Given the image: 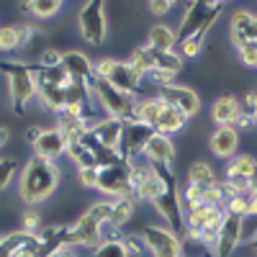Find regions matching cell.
Listing matches in <instances>:
<instances>
[{
  "instance_id": "2e32d148",
  "label": "cell",
  "mask_w": 257,
  "mask_h": 257,
  "mask_svg": "<svg viewBox=\"0 0 257 257\" xmlns=\"http://www.w3.org/2000/svg\"><path fill=\"white\" fill-rule=\"evenodd\" d=\"M239 132L234 126H216L211 132L208 137V147H211V152L213 157H219V160H231V157H237V149H239Z\"/></svg>"
},
{
  "instance_id": "b9f144b4",
  "label": "cell",
  "mask_w": 257,
  "mask_h": 257,
  "mask_svg": "<svg viewBox=\"0 0 257 257\" xmlns=\"http://www.w3.org/2000/svg\"><path fill=\"white\" fill-rule=\"evenodd\" d=\"M41 132H44V128H41V126H29L26 128V132H24V139H26V144H36V139L41 137Z\"/></svg>"
},
{
  "instance_id": "ee69618b",
  "label": "cell",
  "mask_w": 257,
  "mask_h": 257,
  "mask_svg": "<svg viewBox=\"0 0 257 257\" xmlns=\"http://www.w3.org/2000/svg\"><path fill=\"white\" fill-rule=\"evenodd\" d=\"M244 247H247V249H249V252H252V254L257 257V229H254V231L249 234V237H247V242H244Z\"/></svg>"
},
{
  "instance_id": "74e56055",
  "label": "cell",
  "mask_w": 257,
  "mask_h": 257,
  "mask_svg": "<svg viewBox=\"0 0 257 257\" xmlns=\"http://www.w3.org/2000/svg\"><path fill=\"white\" fill-rule=\"evenodd\" d=\"M59 64H62V52H57L54 47H49L44 54L39 57L36 67H41V70H52V67H59Z\"/></svg>"
},
{
  "instance_id": "52a82bcc",
  "label": "cell",
  "mask_w": 257,
  "mask_h": 257,
  "mask_svg": "<svg viewBox=\"0 0 257 257\" xmlns=\"http://www.w3.org/2000/svg\"><path fill=\"white\" fill-rule=\"evenodd\" d=\"M77 29L80 39L88 41L90 47H100L108 36V21H105V3L100 0H88L77 13Z\"/></svg>"
},
{
  "instance_id": "836d02e7",
  "label": "cell",
  "mask_w": 257,
  "mask_h": 257,
  "mask_svg": "<svg viewBox=\"0 0 257 257\" xmlns=\"http://www.w3.org/2000/svg\"><path fill=\"white\" fill-rule=\"evenodd\" d=\"M0 54H8V57H18V34L11 26H0Z\"/></svg>"
},
{
  "instance_id": "cb8c5ba5",
  "label": "cell",
  "mask_w": 257,
  "mask_h": 257,
  "mask_svg": "<svg viewBox=\"0 0 257 257\" xmlns=\"http://www.w3.org/2000/svg\"><path fill=\"white\" fill-rule=\"evenodd\" d=\"M134 211H137V201L132 196H123V198H111V216L108 224L118 231H123V226H128V221L134 219Z\"/></svg>"
},
{
  "instance_id": "7402d4cb",
  "label": "cell",
  "mask_w": 257,
  "mask_h": 257,
  "mask_svg": "<svg viewBox=\"0 0 257 257\" xmlns=\"http://www.w3.org/2000/svg\"><path fill=\"white\" fill-rule=\"evenodd\" d=\"M121 132H123V123H121L118 118H111V116H105L103 121H98L95 126H90L93 139H95L100 147H111V149H118Z\"/></svg>"
},
{
  "instance_id": "9c48e42d",
  "label": "cell",
  "mask_w": 257,
  "mask_h": 257,
  "mask_svg": "<svg viewBox=\"0 0 257 257\" xmlns=\"http://www.w3.org/2000/svg\"><path fill=\"white\" fill-rule=\"evenodd\" d=\"M155 95H157L165 105L180 111L188 121L196 118V116L201 113V98H198V93L193 90V88H188V85H180V82L165 85V88H157V90H155Z\"/></svg>"
},
{
  "instance_id": "7bdbcfd3",
  "label": "cell",
  "mask_w": 257,
  "mask_h": 257,
  "mask_svg": "<svg viewBox=\"0 0 257 257\" xmlns=\"http://www.w3.org/2000/svg\"><path fill=\"white\" fill-rule=\"evenodd\" d=\"M49 257H80V254H77L75 247H62V249H57V252L49 254Z\"/></svg>"
},
{
  "instance_id": "44dd1931",
  "label": "cell",
  "mask_w": 257,
  "mask_h": 257,
  "mask_svg": "<svg viewBox=\"0 0 257 257\" xmlns=\"http://www.w3.org/2000/svg\"><path fill=\"white\" fill-rule=\"evenodd\" d=\"M152 167H155V165H152ZM162 193H165V175L155 167V173L149 175V178L134 183V188H132V198H134L137 203H149V206H152V203L162 196Z\"/></svg>"
},
{
  "instance_id": "7c38bea8",
  "label": "cell",
  "mask_w": 257,
  "mask_h": 257,
  "mask_svg": "<svg viewBox=\"0 0 257 257\" xmlns=\"http://www.w3.org/2000/svg\"><path fill=\"white\" fill-rule=\"evenodd\" d=\"M242 237H244V219L226 211L221 229H219V237H216V244L211 249V257H231L237 252V247L242 244Z\"/></svg>"
},
{
  "instance_id": "8fae6325",
  "label": "cell",
  "mask_w": 257,
  "mask_h": 257,
  "mask_svg": "<svg viewBox=\"0 0 257 257\" xmlns=\"http://www.w3.org/2000/svg\"><path fill=\"white\" fill-rule=\"evenodd\" d=\"M139 234L144 244L149 247V252H152V257H183L180 237L175 231H170L165 224H144Z\"/></svg>"
},
{
  "instance_id": "d6986e66",
  "label": "cell",
  "mask_w": 257,
  "mask_h": 257,
  "mask_svg": "<svg viewBox=\"0 0 257 257\" xmlns=\"http://www.w3.org/2000/svg\"><path fill=\"white\" fill-rule=\"evenodd\" d=\"M64 152H67V142H64V137L57 132V128H44L41 132V137L36 139L34 144V155L36 157H44V160H59Z\"/></svg>"
},
{
  "instance_id": "5b68a950",
  "label": "cell",
  "mask_w": 257,
  "mask_h": 257,
  "mask_svg": "<svg viewBox=\"0 0 257 257\" xmlns=\"http://www.w3.org/2000/svg\"><path fill=\"white\" fill-rule=\"evenodd\" d=\"M93 98H95V103L103 108V113H105V116L118 118L121 123L134 121V113H137V100H139V98L126 95V93L116 90L113 85H108L105 80H95V82H93Z\"/></svg>"
},
{
  "instance_id": "8992f818",
  "label": "cell",
  "mask_w": 257,
  "mask_h": 257,
  "mask_svg": "<svg viewBox=\"0 0 257 257\" xmlns=\"http://www.w3.org/2000/svg\"><path fill=\"white\" fill-rule=\"evenodd\" d=\"M221 11H224V3H203V0L188 3L185 6V13L180 18V26L175 29V41H178V44H183L185 39H190L193 34H198L201 29L216 26Z\"/></svg>"
},
{
  "instance_id": "ab89813d",
  "label": "cell",
  "mask_w": 257,
  "mask_h": 257,
  "mask_svg": "<svg viewBox=\"0 0 257 257\" xmlns=\"http://www.w3.org/2000/svg\"><path fill=\"white\" fill-rule=\"evenodd\" d=\"M237 57H239L242 64H247V67H254V70H257V44L237 47Z\"/></svg>"
},
{
  "instance_id": "f35d334b",
  "label": "cell",
  "mask_w": 257,
  "mask_h": 257,
  "mask_svg": "<svg viewBox=\"0 0 257 257\" xmlns=\"http://www.w3.org/2000/svg\"><path fill=\"white\" fill-rule=\"evenodd\" d=\"M77 183L82 188L95 190V185H98V167H82V170H77Z\"/></svg>"
},
{
  "instance_id": "30bf717a",
  "label": "cell",
  "mask_w": 257,
  "mask_h": 257,
  "mask_svg": "<svg viewBox=\"0 0 257 257\" xmlns=\"http://www.w3.org/2000/svg\"><path fill=\"white\" fill-rule=\"evenodd\" d=\"M132 173H128V165L118 162L111 167H98V185L95 190H100L105 198H123L132 196Z\"/></svg>"
},
{
  "instance_id": "1f68e13d",
  "label": "cell",
  "mask_w": 257,
  "mask_h": 257,
  "mask_svg": "<svg viewBox=\"0 0 257 257\" xmlns=\"http://www.w3.org/2000/svg\"><path fill=\"white\" fill-rule=\"evenodd\" d=\"M128 64H132V67H134L142 77H147L149 72L155 70V49L147 47V44L137 47V49L132 52V57H128Z\"/></svg>"
},
{
  "instance_id": "6da1fadb",
  "label": "cell",
  "mask_w": 257,
  "mask_h": 257,
  "mask_svg": "<svg viewBox=\"0 0 257 257\" xmlns=\"http://www.w3.org/2000/svg\"><path fill=\"white\" fill-rule=\"evenodd\" d=\"M62 183V170L57 162L44 160V157H31L21 167L18 175V198L26 206H39L49 201Z\"/></svg>"
},
{
  "instance_id": "4dcf8cb0",
  "label": "cell",
  "mask_w": 257,
  "mask_h": 257,
  "mask_svg": "<svg viewBox=\"0 0 257 257\" xmlns=\"http://www.w3.org/2000/svg\"><path fill=\"white\" fill-rule=\"evenodd\" d=\"M183 67H185V62H183V57L175 49L173 52H155V70L157 72H167V75H175L178 77L183 72Z\"/></svg>"
},
{
  "instance_id": "ffe728a7",
  "label": "cell",
  "mask_w": 257,
  "mask_h": 257,
  "mask_svg": "<svg viewBox=\"0 0 257 257\" xmlns=\"http://www.w3.org/2000/svg\"><path fill=\"white\" fill-rule=\"evenodd\" d=\"M211 118L216 126H234L239 118V98L234 93H221L211 105Z\"/></svg>"
},
{
  "instance_id": "ac0fdd59",
  "label": "cell",
  "mask_w": 257,
  "mask_h": 257,
  "mask_svg": "<svg viewBox=\"0 0 257 257\" xmlns=\"http://www.w3.org/2000/svg\"><path fill=\"white\" fill-rule=\"evenodd\" d=\"M175 155H178V149L173 144V139L170 137H162L155 132V137L147 142L144 147V157L152 162V165H165V167H173L175 162Z\"/></svg>"
},
{
  "instance_id": "ba28073f",
  "label": "cell",
  "mask_w": 257,
  "mask_h": 257,
  "mask_svg": "<svg viewBox=\"0 0 257 257\" xmlns=\"http://www.w3.org/2000/svg\"><path fill=\"white\" fill-rule=\"evenodd\" d=\"M226 193H244L257 185V157L254 155H237L231 157L224 167V178H221Z\"/></svg>"
},
{
  "instance_id": "484cf974",
  "label": "cell",
  "mask_w": 257,
  "mask_h": 257,
  "mask_svg": "<svg viewBox=\"0 0 257 257\" xmlns=\"http://www.w3.org/2000/svg\"><path fill=\"white\" fill-rule=\"evenodd\" d=\"M185 183H193V185H201V188H211L213 183H219L213 167L206 162V160H193L188 165V173H185Z\"/></svg>"
},
{
  "instance_id": "f1b7e54d",
  "label": "cell",
  "mask_w": 257,
  "mask_h": 257,
  "mask_svg": "<svg viewBox=\"0 0 257 257\" xmlns=\"http://www.w3.org/2000/svg\"><path fill=\"white\" fill-rule=\"evenodd\" d=\"M31 237H34V234L21 231V229L3 234V237H0V257H16L21 249H24V247L29 244V239H31Z\"/></svg>"
},
{
  "instance_id": "f6af8a7d",
  "label": "cell",
  "mask_w": 257,
  "mask_h": 257,
  "mask_svg": "<svg viewBox=\"0 0 257 257\" xmlns=\"http://www.w3.org/2000/svg\"><path fill=\"white\" fill-rule=\"evenodd\" d=\"M8 139H11V132L6 126H0V149H3L6 144H8Z\"/></svg>"
},
{
  "instance_id": "60d3db41",
  "label": "cell",
  "mask_w": 257,
  "mask_h": 257,
  "mask_svg": "<svg viewBox=\"0 0 257 257\" xmlns=\"http://www.w3.org/2000/svg\"><path fill=\"white\" fill-rule=\"evenodd\" d=\"M147 8H149V13H155V16H167L170 11L175 8V3L173 0H152V3H147Z\"/></svg>"
},
{
  "instance_id": "603a6c76",
  "label": "cell",
  "mask_w": 257,
  "mask_h": 257,
  "mask_svg": "<svg viewBox=\"0 0 257 257\" xmlns=\"http://www.w3.org/2000/svg\"><path fill=\"white\" fill-rule=\"evenodd\" d=\"M185 126H188V118H185L180 111H175V108H170V105H165L162 113H160V118L155 121V132L162 134V137H170V139H173L175 134L183 132Z\"/></svg>"
},
{
  "instance_id": "5bb4252c",
  "label": "cell",
  "mask_w": 257,
  "mask_h": 257,
  "mask_svg": "<svg viewBox=\"0 0 257 257\" xmlns=\"http://www.w3.org/2000/svg\"><path fill=\"white\" fill-rule=\"evenodd\" d=\"M100 229H103V224L95 216H90L88 211H82L80 216L70 224V247H85V249L98 247L103 242Z\"/></svg>"
},
{
  "instance_id": "d590c367",
  "label": "cell",
  "mask_w": 257,
  "mask_h": 257,
  "mask_svg": "<svg viewBox=\"0 0 257 257\" xmlns=\"http://www.w3.org/2000/svg\"><path fill=\"white\" fill-rule=\"evenodd\" d=\"M93 157H95V167H111V165H118V162H123V157H121V152L118 149H111V147H95L93 149Z\"/></svg>"
},
{
  "instance_id": "4316f807",
  "label": "cell",
  "mask_w": 257,
  "mask_h": 257,
  "mask_svg": "<svg viewBox=\"0 0 257 257\" xmlns=\"http://www.w3.org/2000/svg\"><path fill=\"white\" fill-rule=\"evenodd\" d=\"M162 108H165V103H162L157 95L139 98V100H137V113H134V121L147 123V126H152V128H155V121L160 118Z\"/></svg>"
},
{
  "instance_id": "83f0119b",
  "label": "cell",
  "mask_w": 257,
  "mask_h": 257,
  "mask_svg": "<svg viewBox=\"0 0 257 257\" xmlns=\"http://www.w3.org/2000/svg\"><path fill=\"white\" fill-rule=\"evenodd\" d=\"M21 8L31 13V18L36 21H49L62 11V3L59 0H26V3H21Z\"/></svg>"
},
{
  "instance_id": "277c9868",
  "label": "cell",
  "mask_w": 257,
  "mask_h": 257,
  "mask_svg": "<svg viewBox=\"0 0 257 257\" xmlns=\"http://www.w3.org/2000/svg\"><path fill=\"white\" fill-rule=\"evenodd\" d=\"M0 72L8 77V93H11V105L16 113H24L26 105L36 98V82L31 64H24L18 59H0Z\"/></svg>"
},
{
  "instance_id": "e0dca14e",
  "label": "cell",
  "mask_w": 257,
  "mask_h": 257,
  "mask_svg": "<svg viewBox=\"0 0 257 257\" xmlns=\"http://www.w3.org/2000/svg\"><path fill=\"white\" fill-rule=\"evenodd\" d=\"M62 67H64V72L70 75V80L85 82V85H90V88H93L95 72H93V62L88 59L85 52H77V49L62 52Z\"/></svg>"
},
{
  "instance_id": "4fadbf2b",
  "label": "cell",
  "mask_w": 257,
  "mask_h": 257,
  "mask_svg": "<svg viewBox=\"0 0 257 257\" xmlns=\"http://www.w3.org/2000/svg\"><path fill=\"white\" fill-rule=\"evenodd\" d=\"M155 137V128L147 126V123H139V121H128L123 123V132H121V142H118V152L126 160H134V157H142L144 155V147L147 142Z\"/></svg>"
},
{
  "instance_id": "d6a6232c",
  "label": "cell",
  "mask_w": 257,
  "mask_h": 257,
  "mask_svg": "<svg viewBox=\"0 0 257 257\" xmlns=\"http://www.w3.org/2000/svg\"><path fill=\"white\" fill-rule=\"evenodd\" d=\"M21 175V165L16 157H0V190H6Z\"/></svg>"
},
{
  "instance_id": "f546056e",
  "label": "cell",
  "mask_w": 257,
  "mask_h": 257,
  "mask_svg": "<svg viewBox=\"0 0 257 257\" xmlns=\"http://www.w3.org/2000/svg\"><path fill=\"white\" fill-rule=\"evenodd\" d=\"M64 155L72 160V165H75L77 170H82V167H95L93 149L85 144L82 139H77V142H67V152H64Z\"/></svg>"
},
{
  "instance_id": "3957f363",
  "label": "cell",
  "mask_w": 257,
  "mask_h": 257,
  "mask_svg": "<svg viewBox=\"0 0 257 257\" xmlns=\"http://www.w3.org/2000/svg\"><path fill=\"white\" fill-rule=\"evenodd\" d=\"M93 72H95V80H105L108 85H113L116 90H121L126 95L139 98L142 90H144V77L123 59L103 57V59H98L93 64Z\"/></svg>"
},
{
  "instance_id": "7a4b0ae2",
  "label": "cell",
  "mask_w": 257,
  "mask_h": 257,
  "mask_svg": "<svg viewBox=\"0 0 257 257\" xmlns=\"http://www.w3.org/2000/svg\"><path fill=\"white\" fill-rule=\"evenodd\" d=\"M224 208L221 206H196L185 211V229H183V237L185 239H193L208 249H213L216 244V237H219V229H221V221H224Z\"/></svg>"
},
{
  "instance_id": "8d00e7d4",
  "label": "cell",
  "mask_w": 257,
  "mask_h": 257,
  "mask_svg": "<svg viewBox=\"0 0 257 257\" xmlns=\"http://www.w3.org/2000/svg\"><path fill=\"white\" fill-rule=\"evenodd\" d=\"M41 226V213L39 211H34V206L29 208V211H24L21 213V231H29V234H36Z\"/></svg>"
},
{
  "instance_id": "9a60e30c",
  "label": "cell",
  "mask_w": 257,
  "mask_h": 257,
  "mask_svg": "<svg viewBox=\"0 0 257 257\" xmlns=\"http://www.w3.org/2000/svg\"><path fill=\"white\" fill-rule=\"evenodd\" d=\"M229 41L234 44V49L244 44H257V13L247 8L234 11L229 21Z\"/></svg>"
},
{
  "instance_id": "e575fe53",
  "label": "cell",
  "mask_w": 257,
  "mask_h": 257,
  "mask_svg": "<svg viewBox=\"0 0 257 257\" xmlns=\"http://www.w3.org/2000/svg\"><path fill=\"white\" fill-rule=\"evenodd\" d=\"M90 257H128V254L121 239H108V242H100L98 247H93Z\"/></svg>"
},
{
  "instance_id": "d4e9b609",
  "label": "cell",
  "mask_w": 257,
  "mask_h": 257,
  "mask_svg": "<svg viewBox=\"0 0 257 257\" xmlns=\"http://www.w3.org/2000/svg\"><path fill=\"white\" fill-rule=\"evenodd\" d=\"M175 29L167 24H155L147 31V47H152L155 52H173L175 49Z\"/></svg>"
}]
</instances>
